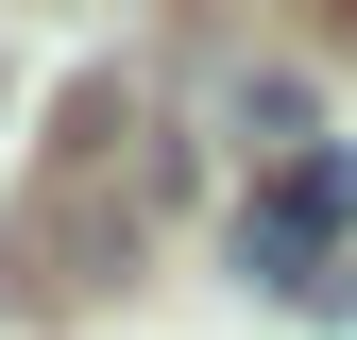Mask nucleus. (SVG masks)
Instances as JSON below:
<instances>
[{
    "label": "nucleus",
    "instance_id": "nucleus-1",
    "mask_svg": "<svg viewBox=\"0 0 357 340\" xmlns=\"http://www.w3.org/2000/svg\"><path fill=\"white\" fill-rule=\"evenodd\" d=\"M153 187H170V153L137 137V102L102 85V102L68 119V153H52V187L17 204V289H52V307H68V289H102L119 255L153 238Z\"/></svg>",
    "mask_w": 357,
    "mask_h": 340
},
{
    "label": "nucleus",
    "instance_id": "nucleus-2",
    "mask_svg": "<svg viewBox=\"0 0 357 340\" xmlns=\"http://www.w3.org/2000/svg\"><path fill=\"white\" fill-rule=\"evenodd\" d=\"M238 272L273 289V307H324L357 272V153H289L273 187L238 204Z\"/></svg>",
    "mask_w": 357,
    "mask_h": 340
}]
</instances>
